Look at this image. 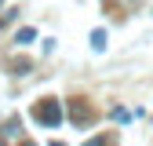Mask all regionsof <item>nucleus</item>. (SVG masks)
<instances>
[{"mask_svg":"<svg viewBox=\"0 0 153 146\" xmlns=\"http://www.w3.org/2000/svg\"><path fill=\"white\" fill-rule=\"evenodd\" d=\"M33 121L44 124V128H59L62 124V106H59V99H40V102L33 106Z\"/></svg>","mask_w":153,"mask_h":146,"instance_id":"f257e3e1","label":"nucleus"},{"mask_svg":"<svg viewBox=\"0 0 153 146\" xmlns=\"http://www.w3.org/2000/svg\"><path fill=\"white\" fill-rule=\"evenodd\" d=\"M69 117H73V124H88V121H91V110H88L84 102H73V106H69Z\"/></svg>","mask_w":153,"mask_h":146,"instance_id":"f03ea898","label":"nucleus"},{"mask_svg":"<svg viewBox=\"0 0 153 146\" xmlns=\"http://www.w3.org/2000/svg\"><path fill=\"white\" fill-rule=\"evenodd\" d=\"M91 48H95V51H102V48H106V33H102V29H95V33H91Z\"/></svg>","mask_w":153,"mask_h":146,"instance_id":"7ed1b4c3","label":"nucleus"},{"mask_svg":"<svg viewBox=\"0 0 153 146\" xmlns=\"http://www.w3.org/2000/svg\"><path fill=\"white\" fill-rule=\"evenodd\" d=\"M84 146H113V135H95V139H88Z\"/></svg>","mask_w":153,"mask_h":146,"instance_id":"20e7f679","label":"nucleus"},{"mask_svg":"<svg viewBox=\"0 0 153 146\" xmlns=\"http://www.w3.org/2000/svg\"><path fill=\"white\" fill-rule=\"evenodd\" d=\"M33 36H36L33 29H18V44H29V40H33Z\"/></svg>","mask_w":153,"mask_h":146,"instance_id":"39448f33","label":"nucleus"},{"mask_svg":"<svg viewBox=\"0 0 153 146\" xmlns=\"http://www.w3.org/2000/svg\"><path fill=\"white\" fill-rule=\"evenodd\" d=\"M22 146H36V142H22Z\"/></svg>","mask_w":153,"mask_h":146,"instance_id":"423d86ee","label":"nucleus"},{"mask_svg":"<svg viewBox=\"0 0 153 146\" xmlns=\"http://www.w3.org/2000/svg\"><path fill=\"white\" fill-rule=\"evenodd\" d=\"M51 146H62V142H51Z\"/></svg>","mask_w":153,"mask_h":146,"instance_id":"0eeeda50","label":"nucleus"},{"mask_svg":"<svg viewBox=\"0 0 153 146\" xmlns=\"http://www.w3.org/2000/svg\"><path fill=\"white\" fill-rule=\"evenodd\" d=\"M0 146H4V142H0Z\"/></svg>","mask_w":153,"mask_h":146,"instance_id":"6e6552de","label":"nucleus"}]
</instances>
